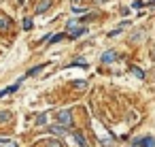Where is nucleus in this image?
Instances as JSON below:
<instances>
[{"mask_svg": "<svg viewBox=\"0 0 155 147\" xmlns=\"http://www.w3.org/2000/svg\"><path fill=\"white\" fill-rule=\"evenodd\" d=\"M58 121H60V126H72V111L70 109H62V111H58Z\"/></svg>", "mask_w": 155, "mask_h": 147, "instance_id": "f257e3e1", "label": "nucleus"}, {"mask_svg": "<svg viewBox=\"0 0 155 147\" xmlns=\"http://www.w3.org/2000/svg\"><path fill=\"white\" fill-rule=\"evenodd\" d=\"M21 81H24V77H21L19 81H15L13 85H9V87H5V90H0V98H2V96H9V94H13L15 90H19V85H21Z\"/></svg>", "mask_w": 155, "mask_h": 147, "instance_id": "f03ea898", "label": "nucleus"}, {"mask_svg": "<svg viewBox=\"0 0 155 147\" xmlns=\"http://www.w3.org/2000/svg\"><path fill=\"white\" fill-rule=\"evenodd\" d=\"M115 60H117V51H115V49H108V51L102 53V62H104V64H113Z\"/></svg>", "mask_w": 155, "mask_h": 147, "instance_id": "7ed1b4c3", "label": "nucleus"}, {"mask_svg": "<svg viewBox=\"0 0 155 147\" xmlns=\"http://www.w3.org/2000/svg\"><path fill=\"white\" fill-rule=\"evenodd\" d=\"M136 145L138 147H155V138L153 136H142V138L136 141Z\"/></svg>", "mask_w": 155, "mask_h": 147, "instance_id": "20e7f679", "label": "nucleus"}, {"mask_svg": "<svg viewBox=\"0 0 155 147\" xmlns=\"http://www.w3.org/2000/svg\"><path fill=\"white\" fill-rule=\"evenodd\" d=\"M85 32H87V28H85V26H81V28L77 26V28H72L68 34H70V39H79V36H83Z\"/></svg>", "mask_w": 155, "mask_h": 147, "instance_id": "39448f33", "label": "nucleus"}, {"mask_svg": "<svg viewBox=\"0 0 155 147\" xmlns=\"http://www.w3.org/2000/svg\"><path fill=\"white\" fill-rule=\"evenodd\" d=\"M51 2H53V0H41V2L36 5V13L41 15V13H45L49 7H51Z\"/></svg>", "mask_w": 155, "mask_h": 147, "instance_id": "423d86ee", "label": "nucleus"}, {"mask_svg": "<svg viewBox=\"0 0 155 147\" xmlns=\"http://www.w3.org/2000/svg\"><path fill=\"white\" fill-rule=\"evenodd\" d=\"M45 66H47V64H38V66H34V68H30V70L26 73V77H36V75H38V73H41V70H43Z\"/></svg>", "mask_w": 155, "mask_h": 147, "instance_id": "0eeeda50", "label": "nucleus"}, {"mask_svg": "<svg viewBox=\"0 0 155 147\" xmlns=\"http://www.w3.org/2000/svg\"><path fill=\"white\" fill-rule=\"evenodd\" d=\"M72 136H74V141L79 143V147H87V143H85V136H83V134H81L79 130H77V132H74Z\"/></svg>", "mask_w": 155, "mask_h": 147, "instance_id": "6e6552de", "label": "nucleus"}, {"mask_svg": "<svg viewBox=\"0 0 155 147\" xmlns=\"http://www.w3.org/2000/svg\"><path fill=\"white\" fill-rule=\"evenodd\" d=\"M11 111H0V124H9L11 121Z\"/></svg>", "mask_w": 155, "mask_h": 147, "instance_id": "1a4fd4ad", "label": "nucleus"}, {"mask_svg": "<svg viewBox=\"0 0 155 147\" xmlns=\"http://www.w3.org/2000/svg\"><path fill=\"white\" fill-rule=\"evenodd\" d=\"M43 143H47V147H62V141L60 138H47Z\"/></svg>", "mask_w": 155, "mask_h": 147, "instance_id": "9d476101", "label": "nucleus"}, {"mask_svg": "<svg viewBox=\"0 0 155 147\" xmlns=\"http://www.w3.org/2000/svg\"><path fill=\"white\" fill-rule=\"evenodd\" d=\"M9 24H11V22H9V17L0 15V30H7V28H9Z\"/></svg>", "mask_w": 155, "mask_h": 147, "instance_id": "9b49d317", "label": "nucleus"}, {"mask_svg": "<svg viewBox=\"0 0 155 147\" xmlns=\"http://www.w3.org/2000/svg\"><path fill=\"white\" fill-rule=\"evenodd\" d=\"M45 124H47V113H41L36 117V126H45Z\"/></svg>", "mask_w": 155, "mask_h": 147, "instance_id": "f8f14e48", "label": "nucleus"}, {"mask_svg": "<svg viewBox=\"0 0 155 147\" xmlns=\"http://www.w3.org/2000/svg\"><path fill=\"white\" fill-rule=\"evenodd\" d=\"M64 36H66L64 32H60V34H51V39H49V41H51V43H60V41H62Z\"/></svg>", "mask_w": 155, "mask_h": 147, "instance_id": "ddd939ff", "label": "nucleus"}, {"mask_svg": "<svg viewBox=\"0 0 155 147\" xmlns=\"http://www.w3.org/2000/svg\"><path fill=\"white\" fill-rule=\"evenodd\" d=\"M32 26H34V22H32L30 17H26V19H24V30H32Z\"/></svg>", "mask_w": 155, "mask_h": 147, "instance_id": "4468645a", "label": "nucleus"}, {"mask_svg": "<svg viewBox=\"0 0 155 147\" xmlns=\"http://www.w3.org/2000/svg\"><path fill=\"white\" fill-rule=\"evenodd\" d=\"M51 132H58V134H64V132H66V128H64V126H51Z\"/></svg>", "mask_w": 155, "mask_h": 147, "instance_id": "2eb2a0df", "label": "nucleus"}, {"mask_svg": "<svg viewBox=\"0 0 155 147\" xmlns=\"http://www.w3.org/2000/svg\"><path fill=\"white\" fill-rule=\"evenodd\" d=\"M142 36H144V32H134V34H132V41H134V43H138Z\"/></svg>", "mask_w": 155, "mask_h": 147, "instance_id": "dca6fc26", "label": "nucleus"}, {"mask_svg": "<svg viewBox=\"0 0 155 147\" xmlns=\"http://www.w3.org/2000/svg\"><path fill=\"white\" fill-rule=\"evenodd\" d=\"M132 73H134V75H136L138 79H142V77H144V73H142V70H140L138 66H134V68H132Z\"/></svg>", "mask_w": 155, "mask_h": 147, "instance_id": "f3484780", "label": "nucleus"}, {"mask_svg": "<svg viewBox=\"0 0 155 147\" xmlns=\"http://www.w3.org/2000/svg\"><path fill=\"white\" fill-rule=\"evenodd\" d=\"M74 87H87V81H72Z\"/></svg>", "mask_w": 155, "mask_h": 147, "instance_id": "a211bd4d", "label": "nucleus"}, {"mask_svg": "<svg viewBox=\"0 0 155 147\" xmlns=\"http://www.w3.org/2000/svg\"><path fill=\"white\" fill-rule=\"evenodd\" d=\"M132 7H134V9H136V11H138V9H140V7H144V2H142V0H136V2H134V5H132Z\"/></svg>", "mask_w": 155, "mask_h": 147, "instance_id": "6ab92c4d", "label": "nucleus"}, {"mask_svg": "<svg viewBox=\"0 0 155 147\" xmlns=\"http://www.w3.org/2000/svg\"><path fill=\"white\" fill-rule=\"evenodd\" d=\"M7 143H11V138H7V136H5V138H0V145H7Z\"/></svg>", "mask_w": 155, "mask_h": 147, "instance_id": "aec40b11", "label": "nucleus"}, {"mask_svg": "<svg viewBox=\"0 0 155 147\" xmlns=\"http://www.w3.org/2000/svg\"><path fill=\"white\" fill-rule=\"evenodd\" d=\"M9 147H17V145H15V143H11V145H9Z\"/></svg>", "mask_w": 155, "mask_h": 147, "instance_id": "412c9836", "label": "nucleus"}, {"mask_svg": "<svg viewBox=\"0 0 155 147\" xmlns=\"http://www.w3.org/2000/svg\"><path fill=\"white\" fill-rule=\"evenodd\" d=\"M96 2H106V0H96Z\"/></svg>", "mask_w": 155, "mask_h": 147, "instance_id": "4be33fe9", "label": "nucleus"}, {"mask_svg": "<svg viewBox=\"0 0 155 147\" xmlns=\"http://www.w3.org/2000/svg\"><path fill=\"white\" fill-rule=\"evenodd\" d=\"M17 2H19V5H24V0H17Z\"/></svg>", "mask_w": 155, "mask_h": 147, "instance_id": "5701e85b", "label": "nucleus"}, {"mask_svg": "<svg viewBox=\"0 0 155 147\" xmlns=\"http://www.w3.org/2000/svg\"><path fill=\"white\" fill-rule=\"evenodd\" d=\"M151 5H155V0H151Z\"/></svg>", "mask_w": 155, "mask_h": 147, "instance_id": "b1692460", "label": "nucleus"}]
</instances>
